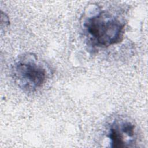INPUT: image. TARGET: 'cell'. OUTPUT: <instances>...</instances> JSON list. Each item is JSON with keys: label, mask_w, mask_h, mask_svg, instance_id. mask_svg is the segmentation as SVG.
<instances>
[{"label": "cell", "mask_w": 148, "mask_h": 148, "mask_svg": "<svg viewBox=\"0 0 148 148\" xmlns=\"http://www.w3.org/2000/svg\"><path fill=\"white\" fill-rule=\"evenodd\" d=\"M83 25L92 47L106 48L122 41L125 22L117 14L103 9L86 17Z\"/></svg>", "instance_id": "obj_1"}, {"label": "cell", "mask_w": 148, "mask_h": 148, "mask_svg": "<svg viewBox=\"0 0 148 148\" xmlns=\"http://www.w3.org/2000/svg\"><path fill=\"white\" fill-rule=\"evenodd\" d=\"M48 72L44 62L31 53L18 56L12 69L16 84L27 92H34L41 88L46 82Z\"/></svg>", "instance_id": "obj_2"}, {"label": "cell", "mask_w": 148, "mask_h": 148, "mask_svg": "<svg viewBox=\"0 0 148 148\" xmlns=\"http://www.w3.org/2000/svg\"><path fill=\"white\" fill-rule=\"evenodd\" d=\"M112 147H134L138 139L136 125L129 119L119 117L113 120L107 135Z\"/></svg>", "instance_id": "obj_3"}]
</instances>
